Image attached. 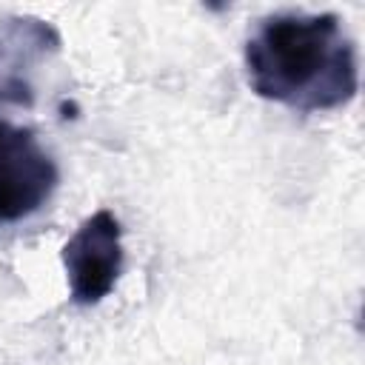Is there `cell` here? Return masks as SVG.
Here are the masks:
<instances>
[{
  "label": "cell",
  "mask_w": 365,
  "mask_h": 365,
  "mask_svg": "<svg viewBox=\"0 0 365 365\" xmlns=\"http://www.w3.org/2000/svg\"><path fill=\"white\" fill-rule=\"evenodd\" d=\"M57 180V165L34 131L0 120V225L40 211Z\"/></svg>",
  "instance_id": "cell-3"
},
{
  "label": "cell",
  "mask_w": 365,
  "mask_h": 365,
  "mask_svg": "<svg viewBox=\"0 0 365 365\" xmlns=\"http://www.w3.org/2000/svg\"><path fill=\"white\" fill-rule=\"evenodd\" d=\"M245 74L257 97L294 111H331L359 88L356 48L331 11H277L245 40Z\"/></svg>",
  "instance_id": "cell-1"
},
{
  "label": "cell",
  "mask_w": 365,
  "mask_h": 365,
  "mask_svg": "<svg viewBox=\"0 0 365 365\" xmlns=\"http://www.w3.org/2000/svg\"><path fill=\"white\" fill-rule=\"evenodd\" d=\"M63 268L71 302L77 305H97L114 291L123 274V225L108 208L86 217L68 237Z\"/></svg>",
  "instance_id": "cell-2"
},
{
  "label": "cell",
  "mask_w": 365,
  "mask_h": 365,
  "mask_svg": "<svg viewBox=\"0 0 365 365\" xmlns=\"http://www.w3.org/2000/svg\"><path fill=\"white\" fill-rule=\"evenodd\" d=\"M60 46L57 31L29 14L0 20V100L31 103V74Z\"/></svg>",
  "instance_id": "cell-4"
}]
</instances>
